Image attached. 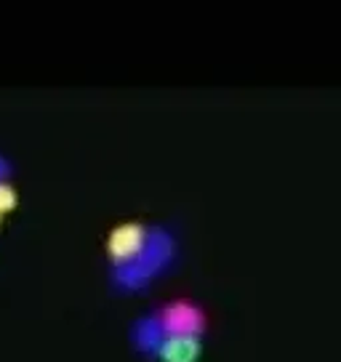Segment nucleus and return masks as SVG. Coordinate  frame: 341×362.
<instances>
[{"mask_svg": "<svg viewBox=\"0 0 341 362\" xmlns=\"http://www.w3.org/2000/svg\"><path fill=\"white\" fill-rule=\"evenodd\" d=\"M176 256V240L168 229L163 226H149L147 243L141 245V250L137 253V259L128 261L125 267L112 269V283L120 291H139L158 277L160 272L168 267Z\"/></svg>", "mask_w": 341, "mask_h": 362, "instance_id": "obj_1", "label": "nucleus"}, {"mask_svg": "<svg viewBox=\"0 0 341 362\" xmlns=\"http://www.w3.org/2000/svg\"><path fill=\"white\" fill-rule=\"evenodd\" d=\"M147 235L149 226L141 224V221H125V224L115 226L110 232V238H107V256H110L112 269L125 267L128 261L137 259L141 245L147 243Z\"/></svg>", "mask_w": 341, "mask_h": 362, "instance_id": "obj_2", "label": "nucleus"}, {"mask_svg": "<svg viewBox=\"0 0 341 362\" xmlns=\"http://www.w3.org/2000/svg\"><path fill=\"white\" fill-rule=\"evenodd\" d=\"M160 325L166 333H203L205 328V312L195 301L179 298V301H168L155 312Z\"/></svg>", "mask_w": 341, "mask_h": 362, "instance_id": "obj_3", "label": "nucleus"}, {"mask_svg": "<svg viewBox=\"0 0 341 362\" xmlns=\"http://www.w3.org/2000/svg\"><path fill=\"white\" fill-rule=\"evenodd\" d=\"M149 354L160 362H197L203 354V341L197 333H166Z\"/></svg>", "mask_w": 341, "mask_h": 362, "instance_id": "obj_4", "label": "nucleus"}, {"mask_svg": "<svg viewBox=\"0 0 341 362\" xmlns=\"http://www.w3.org/2000/svg\"><path fill=\"white\" fill-rule=\"evenodd\" d=\"M163 336H166V330H163V325H160V320L155 312L147 317H141V320H137V322H134V330H131V339H134V344H137L144 354H149V351L155 349Z\"/></svg>", "mask_w": 341, "mask_h": 362, "instance_id": "obj_5", "label": "nucleus"}, {"mask_svg": "<svg viewBox=\"0 0 341 362\" xmlns=\"http://www.w3.org/2000/svg\"><path fill=\"white\" fill-rule=\"evenodd\" d=\"M19 203V192H16V187L8 184V179H0V216L11 214L13 208Z\"/></svg>", "mask_w": 341, "mask_h": 362, "instance_id": "obj_6", "label": "nucleus"}, {"mask_svg": "<svg viewBox=\"0 0 341 362\" xmlns=\"http://www.w3.org/2000/svg\"><path fill=\"white\" fill-rule=\"evenodd\" d=\"M11 176V163L0 155V179H8Z\"/></svg>", "mask_w": 341, "mask_h": 362, "instance_id": "obj_7", "label": "nucleus"}]
</instances>
